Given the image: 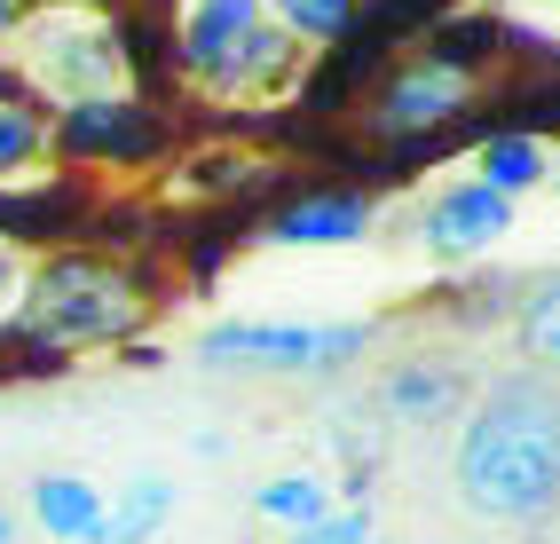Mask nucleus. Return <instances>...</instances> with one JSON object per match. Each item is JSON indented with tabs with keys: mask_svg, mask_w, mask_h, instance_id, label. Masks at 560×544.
<instances>
[{
	"mask_svg": "<svg viewBox=\"0 0 560 544\" xmlns=\"http://www.w3.org/2000/svg\"><path fill=\"white\" fill-rule=\"evenodd\" d=\"M458 95H466V80H458L451 63H419L410 80H395V95H387V127H434Z\"/></svg>",
	"mask_w": 560,
	"mask_h": 544,
	"instance_id": "9b49d317",
	"label": "nucleus"
},
{
	"mask_svg": "<svg viewBox=\"0 0 560 544\" xmlns=\"http://www.w3.org/2000/svg\"><path fill=\"white\" fill-rule=\"evenodd\" d=\"M363 323H213L198 340L206 363H245V371H331L363 355Z\"/></svg>",
	"mask_w": 560,
	"mask_h": 544,
	"instance_id": "7ed1b4c3",
	"label": "nucleus"
},
{
	"mask_svg": "<svg viewBox=\"0 0 560 544\" xmlns=\"http://www.w3.org/2000/svg\"><path fill=\"white\" fill-rule=\"evenodd\" d=\"M40 119H32V111H16V103H0V174H9V166H24V158H40Z\"/></svg>",
	"mask_w": 560,
	"mask_h": 544,
	"instance_id": "dca6fc26",
	"label": "nucleus"
},
{
	"mask_svg": "<svg viewBox=\"0 0 560 544\" xmlns=\"http://www.w3.org/2000/svg\"><path fill=\"white\" fill-rule=\"evenodd\" d=\"M505 229H513V198L490 190V181H451V190L419 213V237H427L434 252H451V261H466V252H490Z\"/></svg>",
	"mask_w": 560,
	"mask_h": 544,
	"instance_id": "423d86ee",
	"label": "nucleus"
},
{
	"mask_svg": "<svg viewBox=\"0 0 560 544\" xmlns=\"http://www.w3.org/2000/svg\"><path fill=\"white\" fill-rule=\"evenodd\" d=\"M24 323L40 340H119L135 323V284L103 261H48L24 293Z\"/></svg>",
	"mask_w": 560,
	"mask_h": 544,
	"instance_id": "f03ea898",
	"label": "nucleus"
},
{
	"mask_svg": "<svg viewBox=\"0 0 560 544\" xmlns=\"http://www.w3.org/2000/svg\"><path fill=\"white\" fill-rule=\"evenodd\" d=\"M481 181L505 190V198L537 190V181H545V151H537L529 134H490V142H481Z\"/></svg>",
	"mask_w": 560,
	"mask_h": 544,
	"instance_id": "ddd939ff",
	"label": "nucleus"
},
{
	"mask_svg": "<svg viewBox=\"0 0 560 544\" xmlns=\"http://www.w3.org/2000/svg\"><path fill=\"white\" fill-rule=\"evenodd\" d=\"M63 142L71 151H142V127H135V111L127 103H110V95H88V103H71V119H63Z\"/></svg>",
	"mask_w": 560,
	"mask_h": 544,
	"instance_id": "9d476101",
	"label": "nucleus"
},
{
	"mask_svg": "<svg viewBox=\"0 0 560 544\" xmlns=\"http://www.w3.org/2000/svg\"><path fill=\"white\" fill-rule=\"evenodd\" d=\"M9 24H16V0H0V32H9Z\"/></svg>",
	"mask_w": 560,
	"mask_h": 544,
	"instance_id": "aec40b11",
	"label": "nucleus"
},
{
	"mask_svg": "<svg viewBox=\"0 0 560 544\" xmlns=\"http://www.w3.org/2000/svg\"><path fill=\"white\" fill-rule=\"evenodd\" d=\"M269 9H277L292 32H301V40H331V32L348 24V9H355V0H269Z\"/></svg>",
	"mask_w": 560,
	"mask_h": 544,
	"instance_id": "2eb2a0df",
	"label": "nucleus"
},
{
	"mask_svg": "<svg viewBox=\"0 0 560 544\" xmlns=\"http://www.w3.org/2000/svg\"><path fill=\"white\" fill-rule=\"evenodd\" d=\"M451 489L474 521L498 529H537L560 513V387L545 371H513L466 411Z\"/></svg>",
	"mask_w": 560,
	"mask_h": 544,
	"instance_id": "f257e3e1",
	"label": "nucleus"
},
{
	"mask_svg": "<svg viewBox=\"0 0 560 544\" xmlns=\"http://www.w3.org/2000/svg\"><path fill=\"white\" fill-rule=\"evenodd\" d=\"M32 521L48 536H63V544H88L95 521H103V489L80 482V474H40L32 482Z\"/></svg>",
	"mask_w": 560,
	"mask_h": 544,
	"instance_id": "0eeeda50",
	"label": "nucleus"
},
{
	"mask_svg": "<svg viewBox=\"0 0 560 544\" xmlns=\"http://www.w3.org/2000/svg\"><path fill=\"white\" fill-rule=\"evenodd\" d=\"M0 544H16V513H9V505H0Z\"/></svg>",
	"mask_w": 560,
	"mask_h": 544,
	"instance_id": "6ab92c4d",
	"label": "nucleus"
},
{
	"mask_svg": "<svg viewBox=\"0 0 560 544\" xmlns=\"http://www.w3.org/2000/svg\"><path fill=\"white\" fill-rule=\"evenodd\" d=\"M260 48H269V32H260V0H198L190 24H182V63H190L198 80H213V87L253 80Z\"/></svg>",
	"mask_w": 560,
	"mask_h": 544,
	"instance_id": "39448f33",
	"label": "nucleus"
},
{
	"mask_svg": "<svg viewBox=\"0 0 560 544\" xmlns=\"http://www.w3.org/2000/svg\"><path fill=\"white\" fill-rule=\"evenodd\" d=\"M545 174H552V190H560V158H545Z\"/></svg>",
	"mask_w": 560,
	"mask_h": 544,
	"instance_id": "412c9836",
	"label": "nucleus"
},
{
	"mask_svg": "<svg viewBox=\"0 0 560 544\" xmlns=\"http://www.w3.org/2000/svg\"><path fill=\"white\" fill-rule=\"evenodd\" d=\"M166 513H174V482L142 474V482H127L119 497L103 505V521H95L88 544H142V536H159V529H166Z\"/></svg>",
	"mask_w": 560,
	"mask_h": 544,
	"instance_id": "6e6552de",
	"label": "nucleus"
},
{
	"mask_svg": "<svg viewBox=\"0 0 560 544\" xmlns=\"http://www.w3.org/2000/svg\"><path fill=\"white\" fill-rule=\"evenodd\" d=\"M9 293H16V261L0 252V300H9Z\"/></svg>",
	"mask_w": 560,
	"mask_h": 544,
	"instance_id": "a211bd4d",
	"label": "nucleus"
},
{
	"mask_svg": "<svg viewBox=\"0 0 560 544\" xmlns=\"http://www.w3.org/2000/svg\"><path fill=\"white\" fill-rule=\"evenodd\" d=\"M521 347H529L545 371H560V276L537 284V300L521 308Z\"/></svg>",
	"mask_w": 560,
	"mask_h": 544,
	"instance_id": "4468645a",
	"label": "nucleus"
},
{
	"mask_svg": "<svg viewBox=\"0 0 560 544\" xmlns=\"http://www.w3.org/2000/svg\"><path fill=\"white\" fill-rule=\"evenodd\" d=\"M371 229V205L363 198H301L277 222V245H355Z\"/></svg>",
	"mask_w": 560,
	"mask_h": 544,
	"instance_id": "1a4fd4ad",
	"label": "nucleus"
},
{
	"mask_svg": "<svg viewBox=\"0 0 560 544\" xmlns=\"http://www.w3.org/2000/svg\"><path fill=\"white\" fill-rule=\"evenodd\" d=\"M301 544H371V513H316L308 529H292Z\"/></svg>",
	"mask_w": 560,
	"mask_h": 544,
	"instance_id": "f3484780",
	"label": "nucleus"
},
{
	"mask_svg": "<svg viewBox=\"0 0 560 544\" xmlns=\"http://www.w3.org/2000/svg\"><path fill=\"white\" fill-rule=\"evenodd\" d=\"M552 9H560V0H552Z\"/></svg>",
	"mask_w": 560,
	"mask_h": 544,
	"instance_id": "4be33fe9",
	"label": "nucleus"
},
{
	"mask_svg": "<svg viewBox=\"0 0 560 544\" xmlns=\"http://www.w3.org/2000/svg\"><path fill=\"white\" fill-rule=\"evenodd\" d=\"M253 513L277 521V529H308L316 513H331V489H324L316 474H277V482L253 489Z\"/></svg>",
	"mask_w": 560,
	"mask_h": 544,
	"instance_id": "f8f14e48",
	"label": "nucleus"
},
{
	"mask_svg": "<svg viewBox=\"0 0 560 544\" xmlns=\"http://www.w3.org/2000/svg\"><path fill=\"white\" fill-rule=\"evenodd\" d=\"M24 71L48 80L63 103H88V95L119 87V48H110V32L88 24V16H48L32 32V48H24Z\"/></svg>",
	"mask_w": 560,
	"mask_h": 544,
	"instance_id": "20e7f679",
	"label": "nucleus"
}]
</instances>
